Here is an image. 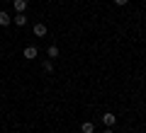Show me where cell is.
Masks as SVG:
<instances>
[{
  "label": "cell",
  "instance_id": "cell-1",
  "mask_svg": "<svg viewBox=\"0 0 146 133\" xmlns=\"http://www.w3.org/2000/svg\"><path fill=\"white\" fill-rule=\"evenodd\" d=\"M34 36H46V24L44 22H36L34 24Z\"/></svg>",
  "mask_w": 146,
  "mask_h": 133
},
{
  "label": "cell",
  "instance_id": "cell-2",
  "mask_svg": "<svg viewBox=\"0 0 146 133\" xmlns=\"http://www.w3.org/2000/svg\"><path fill=\"white\" fill-rule=\"evenodd\" d=\"M36 53H39V51H36V46H27V48H25V58H27V61L36 58Z\"/></svg>",
  "mask_w": 146,
  "mask_h": 133
},
{
  "label": "cell",
  "instance_id": "cell-3",
  "mask_svg": "<svg viewBox=\"0 0 146 133\" xmlns=\"http://www.w3.org/2000/svg\"><path fill=\"white\" fill-rule=\"evenodd\" d=\"M115 121H117V119H115V114H102V123H105V126H115Z\"/></svg>",
  "mask_w": 146,
  "mask_h": 133
},
{
  "label": "cell",
  "instance_id": "cell-4",
  "mask_svg": "<svg viewBox=\"0 0 146 133\" xmlns=\"http://www.w3.org/2000/svg\"><path fill=\"white\" fill-rule=\"evenodd\" d=\"M10 22H12V17L7 15L5 10H0V27H7V24H10Z\"/></svg>",
  "mask_w": 146,
  "mask_h": 133
},
{
  "label": "cell",
  "instance_id": "cell-5",
  "mask_svg": "<svg viewBox=\"0 0 146 133\" xmlns=\"http://www.w3.org/2000/svg\"><path fill=\"white\" fill-rule=\"evenodd\" d=\"M12 22H15L17 27H25V24H27V17H25V12H17V15H15V20H12Z\"/></svg>",
  "mask_w": 146,
  "mask_h": 133
},
{
  "label": "cell",
  "instance_id": "cell-6",
  "mask_svg": "<svg viewBox=\"0 0 146 133\" xmlns=\"http://www.w3.org/2000/svg\"><path fill=\"white\" fill-rule=\"evenodd\" d=\"M12 5H15V10H17V12H25V10H27V0H15Z\"/></svg>",
  "mask_w": 146,
  "mask_h": 133
},
{
  "label": "cell",
  "instance_id": "cell-7",
  "mask_svg": "<svg viewBox=\"0 0 146 133\" xmlns=\"http://www.w3.org/2000/svg\"><path fill=\"white\" fill-rule=\"evenodd\" d=\"M80 131H83V133H93V131H95V123H90V121H83Z\"/></svg>",
  "mask_w": 146,
  "mask_h": 133
},
{
  "label": "cell",
  "instance_id": "cell-8",
  "mask_svg": "<svg viewBox=\"0 0 146 133\" xmlns=\"http://www.w3.org/2000/svg\"><path fill=\"white\" fill-rule=\"evenodd\" d=\"M58 53H61V51H58V46H49L46 56H49V58H58Z\"/></svg>",
  "mask_w": 146,
  "mask_h": 133
},
{
  "label": "cell",
  "instance_id": "cell-9",
  "mask_svg": "<svg viewBox=\"0 0 146 133\" xmlns=\"http://www.w3.org/2000/svg\"><path fill=\"white\" fill-rule=\"evenodd\" d=\"M42 70H44V73H51V70H54V63H51V61H44V63H42Z\"/></svg>",
  "mask_w": 146,
  "mask_h": 133
},
{
  "label": "cell",
  "instance_id": "cell-10",
  "mask_svg": "<svg viewBox=\"0 0 146 133\" xmlns=\"http://www.w3.org/2000/svg\"><path fill=\"white\" fill-rule=\"evenodd\" d=\"M129 0H115V5H127Z\"/></svg>",
  "mask_w": 146,
  "mask_h": 133
},
{
  "label": "cell",
  "instance_id": "cell-11",
  "mask_svg": "<svg viewBox=\"0 0 146 133\" xmlns=\"http://www.w3.org/2000/svg\"><path fill=\"white\" fill-rule=\"evenodd\" d=\"M105 133H112V131H110V128H107V131H105Z\"/></svg>",
  "mask_w": 146,
  "mask_h": 133
}]
</instances>
